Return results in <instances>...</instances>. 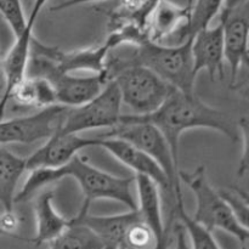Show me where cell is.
Here are the masks:
<instances>
[{
  "label": "cell",
  "mask_w": 249,
  "mask_h": 249,
  "mask_svg": "<svg viewBox=\"0 0 249 249\" xmlns=\"http://www.w3.org/2000/svg\"><path fill=\"white\" fill-rule=\"evenodd\" d=\"M128 119L155 125L169 143L174 160L179 164V145L182 134L192 129H211L225 135L229 140L241 138L237 126L225 112L212 107L196 94H184L173 89L162 106L147 116L124 114ZM180 165V164H179Z\"/></svg>",
  "instance_id": "6da1fadb"
},
{
  "label": "cell",
  "mask_w": 249,
  "mask_h": 249,
  "mask_svg": "<svg viewBox=\"0 0 249 249\" xmlns=\"http://www.w3.org/2000/svg\"><path fill=\"white\" fill-rule=\"evenodd\" d=\"M65 178H72L79 185L84 202L91 204L97 199H109L136 211V197L133 194L134 178H122L99 169L90 164L87 157L77 155L63 167L56 169H36L29 172V177L18 194L15 203L26 202L48 185Z\"/></svg>",
  "instance_id": "7a4b0ae2"
},
{
  "label": "cell",
  "mask_w": 249,
  "mask_h": 249,
  "mask_svg": "<svg viewBox=\"0 0 249 249\" xmlns=\"http://www.w3.org/2000/svg\"><path fill=\"white\" fill-rule=\"evenodd\" d=\"M125 55L112 56L107 61L106 72L109 79L119 71L130 66H141L152 71L155 74L175 90L184 94H195L196 77L191 55V39L179 45H162L147 40Z\"/></svg>",
  "instance_id": "3957f363"
},
{
  "label": "cell",
  "mask_w": 249,
  "mask_h": 249,
  "mask_svg": "<svg viewBox=\"0 0 249 249\" xmlns=\"http://www.w3.org/2000/svg\"><path fill=\"white\" fill-rule=\"evenodd\" d=\"M178 175L180 181L186 184L195 196L196 209L191 218L212 232L225 231L238 240L241 246H248V228L237 220L218 190L212 186L204 165H199L192 172L179 170Z\"/></svg>",
  "instance_id": "277c9868"
},
{
  "label": "cell",
  "mask_w": 249,
  "mask_h": 249,
  "mask_svg": "<svg viewBox=\"0 0 249 249\" xmlns=\"http://www.w3.org/2000/svg\"><path fill=\"white\" fill-rule=\"evenodd\" d=\"M99 138H116L126 141L152 158L167 175L173 191L174 203L184 201L181 181L179 179L180 165L174 160L169 143L155 125L146 122L131 121L122 114L118 125L109 129Z\"/></svg>",
  "instance_id": "5b68a950"
},
{
  "label": "cell",
  "mask_w": 249,
  "mask_h": 249,
  "mask_svg": "<svg viewBox=\"0 0 249 249\" xmlns=\"http://www.w3.org/2000/svg\"><path fill=\"white\" fill-rule=\"evenodd\" d=\"M111 80L117 84L122 104L134 116H147L157 111L173 88L152 71L141 66H130L119 71Z\"/></svg>",
  "instance_id": "8992f818"
},
{
  "label": "cell",
  "mask_w": 249,
  "mask_h": 249,
  "mask_svg": "<svg viewBox=\"0 0 249 249\" xmlns=\"http://www.w3.org/2000/svg\"><path fill=\"white\" fill-rule=\"evenodd\" d=\"M122 100L113 80L107 82L96 97L78 107H68L62 125L66 134H80L92 129H109L118 125L122 117Z\"/></svg>",
  "instance_id": "52a82bcc"
},
{
  "label": "cell",
  "mask_w": 249,
  "mask_h": 249,
  "mask_svg": "<svg viewBox=\"0 0 249 249\" xmlns=\"http://www.w3.org/2000/svg\"><path fill=\"white\" fill-rule=\"evenodd\" d=\"M68 107L53 105L28 116L0 119V146L46 140L62 125Z\"/></svg>",
  "instance_id": "ba28073f"
},
{
  "label": "cell",
  "mask_w": 249,
  "mask_h": 249,
  "mask_svg": "<svg viewBox=\"0 0 249 249\" xmlns=\"http://www.w3.org/2000/svg\"><path fill=\"white\" fill-rule=\"evenodd\" d=\"M46 1L48 0H36L34 1L26 28L19 36H15L14 44L7 51L1 63L0 71H1L2 78H4L5 89L4 94L0 99V119H2L4 117L5 108H6L7 102L10 101V94H11L12 89L26 77L27 66H28L29 57H31L32 41L34 39L33 28Z\"/></svg>",
  "instance_id": "9c48e42d"
},
{
  "label": "cell",
  "mask_w": 249,
  "mask_h": 249,
  "mask_svg": "<svg viewBox=\"0 0 249 249\" xmlns=\"http://www.w3.org/2000/svg\"><path fill=\"white\" fill-rule=\"evenodd\" d=\"M191 2L180 6L169 0H158L146 23L148 40L162 45H179L189 39Z\"/></svg>",
  "instance_id": "30bf717a"
},
{
  "label": "cell",
  "mask_w": 249,
  "mask_h": 249,
  "mask_svg": "<svg viewBox=\"0 0 249 249\" xmlns=\"http://www.w3.org/2000/svg\"><path fill=\"white\" fill-rule=\"evenodd\" d=\"M97 147V139L84 138L80 134H66L57 130L45 142L24 158L26 170L56 169L67 164L74 156L85 148Z\"/></svg>",
  "instance_id": "8fae6325"
},
{
  "label": "cell",
  "mask_w": 249,
  "mask_h": 249,
  "mask_svg": "<svg viewBox=\"0 0 249 249\" xmlns=\"http://www.w3.org/2000/svg\"><path fill=\"white\" fill-rule=\"evenodd\" d=\"M223 26L224 61L230 70V85L235 88L243 67L248 65L249 18L248 5L219 18Z\"/></svg>",
  "instance_id": "7c38bea8"
},
{
  "label": "cell",
  "mask_w": 249,
  "mask_h": 249,
  "mask_svg": "<svg viewBox=\"0 0 249 249\" xmlns=\"http://www.w3.org/2000/svg\"><path fill=\"white\" fill-rule=\"evenodd\" d=\"M97 139V147L104 148L105 151L113 156L117 160L123 165L133 170L135 175H142L152 180L155 184L163 191L169 192L173 196L172 187L168 181L167 175L162 168L147 155L136 148L131 143L116 138H99Z\"/></svg>",
  "instance_id": "4fadbf2b"
},
{
  "label": "cell",
  "mask_w": 249,
  "mask_h": 249,
  "mask_svg": "<svg viewBox=\"0 0 249 249\" xmlns=\"http://www.w3.org/2000/svg\"><path fill=\"white\" fill-rule=\"evenodd\" d=\"M191 55L194 61L195 74L199 71H207L209 78L224 79L225 61L223 49V26L218 23L197 32L191 39Z\"/></svg>",
  "instance_id": "5bb4252c"
},
{
  "label": "cell",
  "mask_w": 249,
  "mask_h": 249,
  "mask_svg": "<svg viewBox=\"0 0 249 249\" xmlns=\"http://www.w3.org/2000/svg\"><path fill=\"white\" fill-rule=\"evenodd\" d=\"M89 208L90 203L83 202L79 213L73 219L90 229L106 249L121 247L129 226L141 218L138 211H128L116 215H91Z\"/></svg>",
  "instance_id": "9a60e30c"
},
{
  "label": "cell",
  "mask_w": 249,
  "mask_h": 249,
  "mask_svg": "<svg viewBox=\"0 0 249 249\" xmlns=\"http://www.w3.org/2000/svg\"><path fill=\"white\" fill-rule=\"evenodd\" d=\"M48 51L60 72L71 74H74V72H90L106 77V62L109 53V46L106 43L72 51H62L48 46Z\"/></svg>",
  "instance_id": "2e32d148"
},
{
  "label": "cell",
  "mask_w": 249,
  "mask_h": 249,
  "mask_svg": "<svg viewBox=\"0 0 249 249\" xmlns=\"http://www.w3.org/2000/svg\"><path fill=\"white\" fill-rule=\"evenodd\" d=\"M136 192V211L141 219L157 233L164 236L172 226V221L165 225L163 220L162 199H160V187L148 178L142 175H135L134 178Z\"/></svg>",
  "instance_id": "e0dca14e"
},
{
  "label": "cell",
  "mask_w": 249,
  "mask_h": 249,
  "mask_svg": "<svg viewBox=\"0 0 249 249\" xmlns=\"http://www.w3.org/2000/svg\"><path fill=\"white\" fill-rule=\"evenodd\" d=\"M36 216V233L33 241L36 245L50 243L60 236L72 223V218L61 215L53 206V192L46 191L38 197L34 208Z\"/></svg>",
  "instance_id": "ac0fdd59"
},
{
  "label": "cell",
  "mask_w": 249,
  "mask_h": 249,
  "mask_svg": "<svg viewBox=\"0 0 249 249\" xmlns=\"http://www.w3.org/2000/svg\"><path fill=\"white\" fill-rule=\"evenodd\" d=\"M10 100L26 108L43 109L57 104L56 92L48 79L26 75L10 94Z\"/></svg>",
  "instance_id": "d6986e66"
},
{
  "label": "cell",
  "mask_w": 249,
  "mask_h": 249,
  "mask_svg": "<svg viewBox=\"0 0 249 249\" xmlns=\"http://www.w3.org/2000/svg\"><path fill=\"white\" fill-rule=\"evenodd\" d=\"M24 172V158L0 146V204L4 211H14L17 185Z\"/></svg>",
  "instance_id": "ffe728a7"
},
{
  "label": "cell",
  "mask_w": 249,
  "mask_h": 249,
  "mask_svg": "<svg viewBox=\"0 0 249 249\" xmlns=\"http://www.w3.org/2000/svg\"><path fill=\"white\" fill-rule=\"evenodd\" d=\"M49 245V249H106L90 229L73 218L71 225Z\"/></svg>",
  "instance_id": "44dd1931"
},
{
  "label": "cell",
  "mask_w": 249,
  "mask_h": 249,
  "mask_svg": "<svg viewBox=\"0 0 249 249\" xmlns=\"http://www.w3.org/2000/svg\"><path fill=\"white\" fill-rule=\"evenodd\" d=\"M178 221L184 226L189 240L190 249H221L214 238L213 232L197 224L185 209L184 201L175 203L174 212Z\"/></svg>",
  "instance_id": "7402d4cb"
},
{
  "label": "cell",
  "mask_w": 249,
  "mask_h": 249,
  "mask_svg": "<svg viewBox=\"0 0 249 249\" xmlns=\"http://www.w3.org/2000/svg\"><path fill=\"white\" fill-rule=\"evenodd\" d=\"M172 229V226H170ZM170 229L164 236H158L142 219L131 224L123 237L121 247L125 249H157L168 238Z\"/></svg>",
  "instance_id": "603a6c76"
},
{
  "label": "cell",
  "mask_w": 249,
  "mask_h": 249,
  "mask_svg": "<svg viewBox=\"0 0 249 249\" xmlns=\"http://www.w3.org/2000/svg\"><path fill=\"white\" fill-rule=\"evenodd\" d=\"M223 0H191V15H190L187 34L189 39L201 29L211 26L214 17L220 12Z\"/></svg>",
  "instance_id": "cb8c5ba5"
},
{
  "label": "cell",
  "mask_w": 249,
  "mask_h": 249,
  "mask_svg": "<svg viewBox=\"0 0 249 249\" xmlns=\"http://www.w3.org/2000/svg\"><path fill=\"white\" fill-rule=\"evenodd\" d=\"M0 14L11 28L15 36H19L27 26L21 0H0Z\"/></svg>",
  "instance_id": "d4e9b609"
},
{
  "label": "cell",
  "mask_w": 249,
  "mask_h": 249,
  "mask_svg": "<svg viewBox=\"0 0 249 249\" xmlns=\"http://www.w3.org/2000/svg\"><path fill=\"white\" fill-rule=\"evenodd\" d=\"M233 215L243 226L248 228V198L247 194L238 189H221L218 190Z\"/></svg>",
  "instance_id": "484cf974"
},
{
  "label": "cell",
  "mask_w": 249,
  "mask_h": 249,
  "mask_svg": "<svg viewBox=\"0 0 249 249\" xmlns=\"http://www.w3.org/2000/svg\"><path fill=\"white\" fill-rule=\"evenodd\" d=\"M168 249H190L186 231L179 221L173 224V229H170Z\"/></svg>",
  "instance_id": "4316f807"
},
{
  "label": "cell",
  "mask_w": 249,
  "mask_h": 249,
  "mask_svg": "<svg viewBox=\"0 0 249 249\" xmlns=\"http://www.w3.org/2000/svg\"><path fill=\"white\" fill-rule=\"evenodd\" d=\"M249 4V0H223L221 10L219 12V18L225 17L228 15L232 14L233 11L242 9Z\"/></svg>",
  "instance_id": "83f0119b"
},
{
  "label": "cell",
  "mask_w": 249,
  "mask_h": 249,
  "mask_svg": "<svg viewBox=\"0 0 249 249\" xmlns=\"http://www.w3.org/2000/svg\"><path fill=\"white\" fill-rule=\"evenodd\" d=\"M95 1H101V0H65V1L60 2V4L51 7V11H61V10L70 9V7L77 6V5L88 4V2H95Z\"/></svg>",
  "instance_id": "f1b7e54d"
},
{
  "label": "cell",
  "mask_w": 249,
  "mask_h": 249,
  "mask_svg": "<svg viewBox=\"0 0 249 249\" xmlns=\"http://www.w3.org/2000/svg\"><path fill=\"white\" fill-rule=\"evenodd\" d=\"M4 89H5V83H4V78H2L1 72H0V99H1L2 94H4Z\"/></svg>",
  "instance_id": "f546056e"
},
{
  "label": "cell",
  "mask_w": 249,
  "mask_h": 249,
  "mask_svg": "<svg viewBox=\"0 0 249 249\" xmlns=\"http://www.w3.org/2000/svg\"><path fill=\"white\" fill-rule=\"evenodd\" d=\"M169 236H170V233H169ZM169 236H168L167 240H165L164 242H163L157 249H168V245H169Z\"/></svg>",
  "instance_id": "4dcf8cb0"
},
{
  "label": "cell",
  "mask_w": 249,
  "mask_h": 249,
  "mask_svg": "<svg viewBox=\"0 0 249 249\" xmlns=\"http://www.w3.org/2000/svg\"><path fill=\"white\" fill-rule=\"evenodd\" d=\"M116 249H125V248H123V247H118V248H116Z\"/></svg>",
  "instance_id": "1f68e13d"
}]
</instances>
